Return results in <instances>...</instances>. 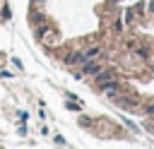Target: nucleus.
<instances>
[{"mask_svg": "<svg viewBox=\"0 0 154 149\" xmlns=\"http://www.w3.org/2000/svg\"><path fill=\"white\" fill-rule=\"evenodd\" d=\"M125 5L128 0H29L26 24L41 50L75 72L120 29Z\"/></svg>", "mask_w": 154, "mask_h": 149, "instance_id": "nucleus-1", "label": "nucleus"}, {"mask_svg": "<svg viewBox=\"0 0 154 149\" xmlns=\"http://www.w3.org/2000/svg\"><path fill=\"white\" fill-rule=\"evenodd\" d=\"M75 74H84V82L91 84L94 91L135 115L144 130L154 135V58L128 46L116 31Z\"/></svg>", "mask_w": 154, "mask_h": 149, "instance_id": "nucleus-2", "label": "nucleus"}, {"mask_svg": "<svg viewBox=\"0 0 154 149\" xmlns=\"http://www.w3.org/2000/svg\"><path fill=\"white\" fill-rule=\"evenodd\" d=\"M118 34L135 50L154 58V0L128 2Z\"/></svg>", "mask_w": 154, "mask_h": 149, "instance_id": "nucleus-3", "label": "nucleus"}]
</instances>
